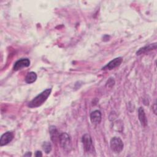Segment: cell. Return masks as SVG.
<instances>
[{"label":"cell","mask_w":157,"mask_h":157,"mask_svg":"<svg viewBox=\"0 0 157 157\" xmlns=\"http://www.w3.org/2000/svg\"><path fill=\"white\" fill-rule=\"evenodd\" d=\"M59 143L61 147L66 151H70L72 148V143L70 136L66 132L60 134L59 137Z\"/></svg>","instance_id":"7a4b0ae2"},{"label":"cell","mask_w":157,"mask_h":157,"mask_svg":"<svg viewBox=\"0 0 157 157\" xmlns=\"http://www.w3.org/2000/svg\"><path fill=\"white\" fill-rule=\"evenodd\" d=\"M138 117L141 124L144 127H145L147 125L148 120H147L144 109L141 107H139L138 109Z\"/></svg>","instance_id":"9c48e42d"},{"label":"cell","mask_w":157,"mask_h":157,"mask_svg":"<svg viewBox=\"0 0 157 157\" xmlns=\"http://www.w3.org/2000/svg\"><path fill=\"white\" fill-rule=\"evenodd\" d=\"M30 65V60L28 58H21L17 61L13 67V69L15 71L21 69L24 67H27Z\"/></svg>","instance_id":"8992f818"},{"label":"cell","mask_w":157,"mask_h":157,"mask_svg":"<svg viewBox=\"0 0 157 157\" xmlns=\"http://www.w3.org/2000/svg\"><path fill=\"white\" fill-rule=\"evenodd\" d=\"M52 92L51 88H48L41 92L37 96H36L34 98H33L29 103L28 104V106L29 108H36L42 105L45 101L47 99L48 96H50Z\"/></svg>","instance_id":"6da1fadb"},{"label":"cell","mask_w":157,"mask_h":157,"mask_svg":"<svg viewBox=\"0 0 157 157\" xmlns=\"http://www.w3.org/2000/svg\"><path fill=\"white\" fill-rule=\"evenodd\" d=\"M110 148L115 153H120L122 151L124 147L123 142L120 137H114L111 139L110 142Z\"/></svg>","instance_id":"3957f363"},{"label":"cell","mask_w":157,"mask_h":157,"mask_svg":"<svg viewBox=\"0 0 157 157\" xmlns=\"http://www.w3.org/2000/svg\"><path fill=\"white\" fill-rule=\"evenodd\" d=\"M13 139V133L10 131H7L4 133L0 139V145L4 146L10 143Z\"/></svg>","instance_id":"52a82bcc"},{"label":"cell","mask_w":157,"mask_h":157,"mask_svg":"<svg viewBox=\"0 0 157 157\" xmlns=\"http://www.w3.org/2000/svg\"><path fill=\"white\" fill-rule=\"evenodd\" d=\"M32 155V154H31V152H29V151H28L26 154H25L23 156H31Z\"/></svg>","instance_id":"2e32d148"},{"label":"cell","mask_w":157,"mask_h":157,"mask_svg":"<svg viewBox=\"0 0 157 157\" xmlns=\"http://www.w3.org/2000/svg\"><path fill=\"white\" fill-rule=\"evenodd\" d=\"M82 142L83 145L84 150L86 152H91L93 151L94 147L91 137L88 134H85L82 138Z\"/></svg>","instance_id":"277c9868"},{"label":"cell","mask_w":157,"mask_h":157,"mask_svg":"<svg viewBox=\"0 0 157 157\" xmlns=\"http://www.w3.org/2000/svg\"><path fill=\"white\" fill-rule=\"evenodd\" d=\"M37 79V74L34 72H29L25 77V82L27 83H32Z\"/></svg>","instance_id":"7c38bea8"},{"label":"cell","mask_w":157,"mask_h":157,"mask_svg":"<svg viewBox=\"0 0 157 157\" xmlns=\"http://www.w3.org/2000/svg\"><path fill=\"white\" fill-rule=\"evenodd\" d=\"M123 61V58L121 57H117L114 58L109 62L105 66H104L102 69V70H112L119 66Z\"/></svg>","instance_id":"5b68a950"},{"label":"cell","mask_w":157,"mask_h":157,"mask_svg":"<svg viewBox=\"0 0 157 157\" xmlns=\"http://www.w3.org/2000/svg\"><path fill=\"white\" fill-rule=\"evenodd\" d=\"M115 83V81L112 78H110L107 82V83H106V86H108L109 87H112V86H113Z\"/></svg>","instance_id":"5bb4252c"},{"label":"cell","mask_w":157,"mask_h":157,"mask_svg":"<svg viewBox=\"0 0 157 157\" xmlns=\"http://www.w3.org/2000/svg\"><path fill=\"white\" fill-rule=\"evenodd\" d=\"M49 132L50 134L51 140L53 142H55L59 140V137L60 134H59V132L56 126H50L49 128Z\"/></svg>","instance_id":"30bf717a"},{"label":"cell","mask_w":157,"mask_h":157,"mask_svg":"<svg viewBox=\"0 0 157 157\" xmlns=\"http://www.w3.org/2000/svg\"><path fill=\"white\" fill-rule=\"evenodd\" d=\"M156 48V43H153V44H150L148 45H147L142 48H140L137 52L136 55H140L142 53L148 52L149 51H151L152 50H155Z\"/></svg>","instance_id":"8fae6325"},{"label":"cell","mask_w":157,"mask_h":157,"mask_svg":"<svg viewBox=\"0 0 157 157\" xmlns=\"http://www.w3.org/2000/svg\"><path fill=\"white\" fill-rule=\"evenodd\" d=\"M42 148H43L44 151L47 154L49 153L52 150V145L49 142H44L42 144Z\"/></svg>","instance_id":"4fadbf2b"},{"label":"cell","mask_w":157,"mask_h":157,"mask_svg":"<svg viewBox=\"0 0 157 157\" xmlns=\"http://www.w3.org/2000/svg\"><path fill=\"white\" fill-rule=\"evenodd\" d=\"M35 156H42V153L40 151H37L35 153Z\"/></svg>","instance_id":"9a60e30c"},{"label":"cell","mask_w":157,"mask_h":157,"mask_svg":"<svg viewBox=\"0 0 157 157\" xmlns=\"http://www.w3.org/2000/svg\"><path fill=\"white\" fill-rule=\"evenodd\" d=\"M102 116H101V112L98 110H96L93 111L90 113V120L93 124H99L101 121Z\"/></svg>","instance_id":"ba28073f"}]
</instances>
